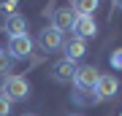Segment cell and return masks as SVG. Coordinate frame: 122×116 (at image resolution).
<instances>
[{
  "instance_id": "4fadbf2b",
  "label": "cell",
  "mask_w": 122,
  "mask_h": 116,
  "mask_svg": "<svg viewBox=\"0 0 122 116\" xmlns=\"http://www.w3.org/2000/svg\"><path fill=\"white\" fill-rule=\"evenodd\" d=\"M0 11L14 16V11H16V0H0Z\"/></svg>"
},
{
  "instance_id": "2e32d148",
  "label": "cell",
  "mask_w": 122,
  "mask_h": 116,
  "mask_svg": "<svg viewBox=\"0 0 122 116\" xmlns=\"http://www.w3.org/2000/svg\"><path fill=\"white\" fill-rule=\"evenodd\" d=\"M111 3H114V8H119V11H122V0H111Z\"/></svg>"
},
{
  "instance_id": "5bb4252c",
  "label": "cell",
  "mask_w": 122,
  "mask_h": 116,
  "mask_svg": "<svg viewBox=\"0 0 122 116\" xmlns=\"http://www.w3.org/2000/svg\"><path fill=\"white\" fill-rule=\"evenodd\" d=\"M111 68L114 70H122V49H117V51L111 54Z\"/></svg>"
},
{
  "instance_id": "e0dca14e",
  "label": "cell",
  "mask_w": 122,
  "mask_h": 116,
  "mask_svg": "<svg viewBox=\"0 0 122 116\" xmlns=\"http://www.w3.org/2000/svg\"><path fill=\"white\" fill-rule=\"evenodd\" d=\"M25 116H33V113H25Z\"/></svg>"
},
{
  "instance_id": "ac0fdd59",
  "label": "cell",
  "mask_w": 122,
  "mask_h": 116,
  "mask_svg": "<svg viewBox=\"0 0 122 116\" xmlns=\"http://www.w3.org/2000/svg\"><path fill=\"white\" fill-rule=\"evenodd\" d=\"M0 51H3V49H0Z\"/></svg>"
},
{
  "instance_id": "9a60e30c",
  "label": "cell",
  "mask_w": 122,
  "mask_h": 116,
  "mask_svg": "<svg viewBox=\"0 0 122 116\" xmlns=\"http://www.w3.org/2000/svg\"><path fill=\"white\" fill-rule=\"evenodd\" d=\"M8 113H11V103L0 95V116H8Z\"/></svg>"
},
{
  "instance_id": "8fae6325",
  "label": "cell",
  "mask_w": 122,
  "mask_h": 116,
  "mask_svg": "<svg viewBox=\"0 0 122 116\" xmlns=\"http://www.w3.org/2000/svg\"><path fill=\"white\" fill-rule=\"evenodd\" d=\"M71 8L76 16H92L98 11V0H71Z\"/></svg>"
},
{
  "instance_id": "7a4b0ae2",
  "label": "cell",
  "mask_w": 122,
  "mask_h": 116,
  "mask_svg": "<svg viewBox=\"0 0 122 116\" xmlns=\"http://www.w3.org/2000/svg\"><path fill=\"white\" fill-rule=\"evenodd\" d=\"M0 95H3L8 103H19V100H27L30 97V84H27V78L11 73L3 78V84H0Z\"/></svg>"
},
{
  "instance_id": "5b68a950",
  "label": "cell",
  "mask_w": 122,
  "mask_h": 116,
  "mask_svg": "<svg viewBox=\"0 0 122 116\" xmlns=\"http://www.w3.org/2000/svg\"><path fill=\"white\" fill-rule=\"evenodd\" d=\"M62 43H65V38L57 27H46V30L38 32V46L44 51H57V49H62Z\"/></svg>"
},
{
  "instance_id": "6da1fadb",
  "label": "cell",
  "mask_w": 122,
  "mask_h": 116,
  "mask_svg": "<svg viewBox=\"0 0 122 116\" xmlns=\"http://www.w3.org/2000/svg\"><path fill=\"white\" fill-rule=\"evenodd\" d=\"M98 78H100V70H98V68H92V65H84V68H79V70H76V78H73V86H76L73 103H79V100H81V95H92V100L98 103V97H95Z\"/></svg>"
},
{
  "instance_id": "d6986e66",
  "label": "cell",
  "mask_w": 122,
  "mask_h": 116,
  "mask_svg": "<svg viewBox=\"0 0 122 116\" xmlns=\"http://www.w3.org/2000/svg\"><path fill=\"white\" fill-rule=\"evenodd\" d=\"M119 116H122V113H119Z\"/></svg>"
},
{
  "instance_id": "30bf717a",
  "label": "cell",
  "mask_w": 122,
  "mask_h": 116,
  "mask_svg": "<svg viewBox=\"0 0 122 116\" xmlns=\"http://www.w3.org/2000/svg\"><path fill=\"white\" fill-rule=\"evenodd\" d=\"M5 32L11 35H27V19L25 16H19V14H14V16L5 19Z\"/></svg>"
},
{
  "instance_id": "8992f818",
  "label": "cell",
  "mask_w": 122,
  "mask_h": 116,
  "mask_svg": "<svg viewBox=\"0 0 122 116\" xmlns=\"http://www.w3.org/2000/svg\"><path fill=\"white\" fill-rule=\"evenodd\" d=\"M76 62H71V60H60V62H54L52 65V78L57 84H73V78H76Z\"/></svg>"
},
{
  "instance_id": "7c38bea8",
  "label": "cell",
  "mask_w": 122,
  "mask_h": 116,
  "mask_svg": "<svg viewBox=\"0 0 122 116\" xmlns=\"http://www.w3.org/2000/svg\"><path fill=\"white\" fill-rule=\"evenodd\" d=\"M11 68H14V57H8L5 51H0V76L11 73Z\"/></svg>"
},
{
  "instance_id": "52a82bcc",
  "label": "cell",
  "mask_w": 122,
  "mask_h": 116,
  "mask_svg": "<svg viewBox=\"0 0 122 116\" xmlns=\"http://www.w3.org/2000/svg\"><path fill=\"white\" fill-rule=\"evenodd\" d=\"M62 60H71V62H79L84 54H87V46H84V41L81 38H76V35H71V38L62 43Z\"/></svg>"
},
{
  "instance_id": "ba28073f",
  "label": "cell",
  "mask_w": 122,
  "mask_h": 116,
  "mask_svg": "<svg viewBox=\"0 0 122 116\" xmlns=\"http://www.w3.org/2000/svg\"><path fill=\"white\" fill-rule=\"evenodd\" d=\"M73 35H76V38H81V41L95 38V35H98L95 19H92V16H76V22H73Z\"/></svg>"
},
{
  "instance_id": "277c9868",
  "label": "cell",
  "mask_w": 122,
  "mask_h": 116,
  "mask_svg": "<svg viewBox=\"0 0 122 116\" xmlns=\"http://www.w3.org/2000/svg\"><path fill=\"white\" fill-rule=\"evenodd\" d=\"M30 54H33V38L30 35H14V38H8V57L25 60Z\"/></svg>"
},
{
  "instance_id": "3957f363",
  "label": "cell",
  "mask_w": 122,
  "mask_h": 116,
  "mask_svg": "<svg viewBox=\"0 0 122 116\" xmlns=\"http://www.w3.org/2000/svg\"><path fill=\"white\" fill-rule=\"evenodd\" d=\"M117 92H119V78H117V76H111V73H100L98 86H95V97H98V103L117 97Z\"/></svg>"
},
{
  "instance_id": "9c48e42d",
  "label": "cell",
  "mask_w": 122,
  "mask_h": 116,
  "mask_svg": "<svg viewBox=\"0 0 122 116\" xmlns=\"http://www.w3.org/2000/svg\"><path fill=\"white\" fill-rule=\"evenodd\" d=\"M73 22H76V14H73V8H57L54 14H52V27H57L60 32H65V30H73Z\"/></svg>"
}]
</instances>
